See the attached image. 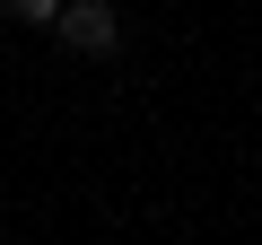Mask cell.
I'll return each mask as SVG.
<instances>
[{
    "label": "cell",
    "instance_id": "obj_1",
    "mask_svg": "<svg viewBox=\"0 0 262 245\" xmlns=\"http://www.w3.org/2000/svg\"><path fill=\"white\" fill-rule=\"evenodd\" d=\"M53 35H61L70 53H88V62L122 53V18H114V0H70V9L53 18Z\"/></svg>",
    "mask_w": 262,
    "mask_h": 245
},
{
    "label": "cell",
    "instance_id": "obj_2",
    "mask_svg": "<svg viewBox=\"0 0 262 245\" xmlns=\"http://www.w3.org/2000/svg\"><path fill=\"white\" fill-rule=\"evenodd\" d=\"M0 9H9V18H18V27H53V18H61V9H70V0H0Z\"/></svg>",
    "mask_w": 262,
    "mask_h": 245
}]
</instances>
